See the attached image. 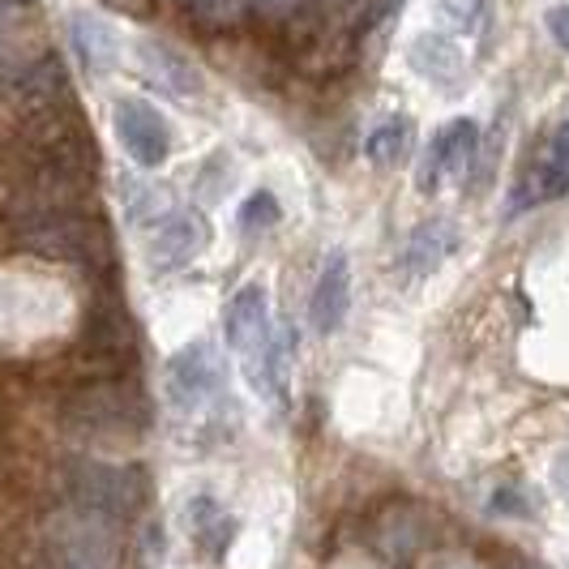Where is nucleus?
<instances>
[{"mask_svg":"<svg viewBox=\"0 0 569 569\" xmlns=\"http://www.w3.org/2000/svg\"><path fill=\"white\" fill-rule=\"evenodd\" d=\"M223 335L228 347L240 356L244 377L257 395L266 399H283L287 395V360H291V347L287 335L270 321V300H266V287L244 283L231 296L228 313H223Z\"/></svg>","mask_w":569,"mask_h":569,"instance_id":"f257e3e1","label":"nucleus"},{"mask_svg":"<svg viewBox=\"0 0 569 569\" xmlns=\"http://www.w3.org/2000/svg\"><path fill=\"white\" fill-rule=\"evenodd\" d=\"M548 34L561 43L569 52V4H557V9H548Z\"/></svg>","mask_w":569,"mask_h":569,"instance_id":"dca6fc26","label":"nucleus"},{"mask_svg":"<svg viewBox=\"0 0 569 569\" xmlns=\"http://www.w3.org/2000/svg\"><path fill=\"white\" fill-rule=\"evenodd\" d=\"M116 120V138L129 150V159L138 168H163L171 154V129L163 112L146 99H116L112 108Z\"/></svg>","mask_w":569,"mask_h":569,"instance_id":"7ed1b4c3","label":"nucleus"},{"mask_svg":"<svg viewBox=\"0 0 569 569\" xmlns=\"http://www.w3.org/2000/svg\"><path fill=\"white\" fill-rule=\"evenodd\" d=\"M253 4L261 9V13H274V18L287 13V9H296V0H253Z\"/></svg>","mask_w":569,"mask_h":569,"instance_id":"a211bd4d","label":"nucleus"},{"mask_svg":"<svg viewBox=\"0 0 569 569\" xmlns=\"http://www.w3.org/2000/svg\"><path fill=\"white\" fill-rule=\"evenodd\" d=\"M407 57H411V69H416L420 78H428V82L450 86V82H458V73H462V52H458V43L446 39V34H432V30L416 34V43H411Z\"/></svg>","mask_w":569,"mask_h":569,"instance_id":"9d476101","label":"nucleus"},{"mask_svg":"<svg viewBox=\"0 0 569 569\" xmlns=\"http://www.w3.org/2000/svg\"><path fill=\"white\" fill-rule=\"evenodd\" d=\"M279 219H283V206H279L274 193H266V189L240 206V223H244V228H274Z\"/></svg>","mask_w":569,"mask_h":569,"instance_id":"4468645a","label":"nucleus"},{"mask_svg":"<svg viewBox=\"0 0 569 569\" xmlns=\"http://www.w3.org/2000/svg\"><path fill=\"white\" fill-rule=\"evenodd\" d=\"M476 146H480V124L471 116H458L446 129H437V138L428 142L425 168H420V189H437L441 176H455L467 168Z\"/></svg>","mask_w":569,"mask_h":569,"instance_id":"423d86ee","label":"nucleus"},{"mask_svg":"<svg viewBox=\"0 0 569 569\" xmlns=\"http://www.w3.org/2000/svg\"><path fill=\"white\" fill-rule=\"evenodd\" d=\"M527 201H552L569 193V116L543 138V146L536 150V163L522 176V189Z\"/></svg>","mask_w":569,"mask_h":569,"instance_id":"39448f33","label":"nucleus"},{"mask_svg":"<svg viewBox=\"0 0 569 569\" xmlns=\"http://www.w3.org/2000/svg\"><path fill=\"white\" fill-rule=\"evenodd\" d=\"M437 569H480V566H471V561H462V557H446V561H437Z\"/></svg>","mask_w":569,"mask_h":569,"instance_id":"6ab92c4d","label":"nucleus"},{"mask_svg":"<svg viewBox=\"0 0 569 569\" xmlns=\"http://www.w3.org/2000/svg\"><path fill=\"white\" fill-rule=\"evenodd\" d=\"M455 244H458V231L450 223H425V228L411 236L407 253H402L407 274H428L437 261H446V257L455 253Z\"/></svg>","mask_w":569,"mask_h":569,"instance_id":"9b49d317","label":"nucleus"},{"mask_svg":"<svg viewBox=\"0 0 569 569\" xmlns=\"http://www.w3.org/2000/svg\"><path fill=\"white\" fill-rule=\"evenodd\" d=\"M552 488L569 501V450H561L557 462H552Z\"/></svg>","mask_w":569,"mask_h":569,"instance_id":"f3484780","label":"nucleus"},{"mask_svg":"<svg viewBox=\"0 0 569 569\" xmlns=\"http://www.w3.org/2000/svg\"><path fill=\"white\" fill-rule=\"evenodd\" d=\"M142 64L150 73V82H159L168 94H198L201 90V73L193 69V60H184L176 48L159 43V39H146L142 43Z\"/></svg>","mask_w":569,"mask_h":569,"instance_id":"1a4fd4ad","label":"nucleus"},{"mask_svg":"<svg viewBox=\"0 0 569 569\" xmlns=\"http://www.w3.org/2000/svg\"><path fill=\"white\" fill-rule=\"evenodd\" d=\"M351 309V261L342 253H335L326 261L321 279L313 287V305H309V321L317 335H335Z\"/></svg>","mask_w":569,"mask_h":569,"instance_id":"0eeeda50","label":"nucleus"},{"mask_svg":"<svg viewBox=\"0 0 569 569\" xmlns=\"http://www.w3.org/2000/svg\"><path fill=\"white\" fill-rule=\"evenodd\" d=\"M168 399L176 411H201L210 399L223 395V356L214 342H193L168 365Z\"/></svg>","mask_w":569,"mask_h":569,"instance_id":"f03ea898","label":"nucleus"},{"mask_svg":"<svg viewBox=\"0 0 569 569\" xmlns=\"http://www.w3.org/2000/svg\"><path fill=\"white\" fill-rule=\"evenodd\" d=\"M69 34H73V48H78V57L90 73H108L116 69V60H120V39H116V30L103 22V18H94V13H73L69 18Z\"/></svg>","mask_w":569,"mask_h":569,"instance_id":"6e6552de","label":"nucleus"},{"mask_svg":"<svg viewBox=\"0 0 569 569\" xmlns=\"http://www.w3.org/2000/svg\"><path fill=\"white\" fill-rule=\"evenodd\" d=\"M407 142H411V124L402 116H390V120H381L365 138V154H369L372 163L386 168V163H399L402 154H407Z\"/></svg>","mask_w":569,"mask_h":569,"instance_id":"ddd939ff","label":"nucleus"},{"mask_svg":"<svg viewBox=\"0 0 569 569\" xmlns=\"http://www.w3.org/2000/svg\"><path fill=\"white\" fill-rule=\"evenodd\" d=\"M189 527H193V540H198V548L206 552V557H223L231 543V531H236V522H231L228 513L219 510L210 497H198L193 506H189Z\"/></svg>","mask_w":569,"mask_h":569,"instance_id":"f8f14e48","label":"nucleus"},{"mask_svg":"<svg viewBox=\"0 0 569 569\" xmlns=\"http://www.w3.org/2000/svg\"><path fill=\"white\" fill-rule=\"evenodd\" d=\"M206 244H210L206 219H201L198 210H176V214H168V219L159 223V231L150 236L146 257H150V270L168 274V270H180V266H189L193 257L206 253Z\"/></svg>","mask_w":569,"mask_h":569,"instance_id":"20e7f679","label":"nucleus"},{"mask_svg":"<svg viewBox=\"0 0 569 569\" xmlns=\"http://www.w3.org/2000/svg\"><path fill=\"white\" fill-rule=\"evenodd\" d=\"M441 13L446 22H455L458 30H471L485 13V0H441Z\"/></svg>","mask_w":569,"mask_h":569,"instance_id":"2eb2a0df","label":"nucleus"}]
</instances>
